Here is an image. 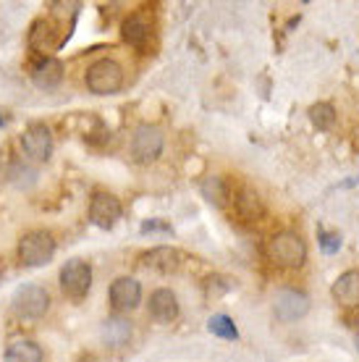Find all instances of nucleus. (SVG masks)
I'll list each match as a JSON object with an SVG mask.
<instances>
[{"label": "nucleus", "instance_id": "f257e3e1", "mask_svg": "<svg viewBox=\"0 0 359 362\" xmlns=\"http://www.w3.org/2000/svg\"><path fill=\"white\" fill-rule=\"evenodd\" d=\"M268 257L270 263H276L278 268L286 271H297L307 263V245L305 239L294 231H278L270 236L268 242Z\"/></svg>", "mask_w": 359, "mask_h": 362}, {"label": "nucleus", "instance_id": "f03ea898", "mask_svg": "<svg viewBox=\"0 0 359 362\" xmlns=\"http://www.w3.org/2000/svg\"><path fill=\"white\" fill-rule=\"evenodd\" d=\"M18 263L27 265V268H40V265H47L55 255V239L50 231H42V228H35V231H27V234L18 239L16 247Z\"/></svg>", "mask_w": 359, "mask_h": 362}, {"label": "nucleus", "instance_id": "7ed1b4c3", "mask_svg": "<svg viewBox=\"0 0 359 362\" xmlns=\"http://www.w3.org/2000/svg\"><path fill=\"white\" fill-rule=\"evenodd\" d=\"M84 82L92 95H116L124 87V69L113 58H100L87 69Z\"/></svg>", "mask_w": 359, "mask_h": 362}, {"label": "nucleus", "instance_id": "20e7f679", "mask_svg": "<svg viewBox=\"0 0 359 362\" xmlns=\"http://www.w3.org/2000/svg\"><path fill=\"white\" fill-rule=\"evenodd\" d=\"M13 313L24 320H40L45 317V313L50 310V294L45 286H37V284H24L13 291Z\"/></svg>", "mask_w": 359, "mask_h": 362}, {"label": "nucleus", "instance_id": "39448f33", "mask_svg": "<svg viewBox=\"0 0 359 362\" xmlns=\"http://www.w3.org/2000/svg\"><path fill=\"white\" fill-rule=\"evenodd\" d=\"M163 145H165V136H163L160 127L139 124L134 129V134H131V158H134L136 163L150 165L160 158Z\"/></svg>", "mask_w": 359, "mask_h": 362}, {"label": "nucleus", "instance_id": "423d86ee", "mask_svg": "<svg viewBox=\"0 0 359 362\" xmlns=\"http://www.w3.org/2000/svg\"><path fill=\"white\" fill-rule=\"evenodd\" d=\"M61 291L69 299H84L92 289V265L81 257H71L69 263L61 268Z\"/></svg>", "mask_w": 359, "mask_h": 362}, {"label": "nucleus", "instance_id": "0eeeda50", "mask_svg": "<svg viewBox=\"0 0 359 362\" xmlns=\"http://www.w3.org/2000/svg\"><path fill=\"white\" fill-rule=\"evenodd\" d=\"M273 313L281 323H294L310 313V297L297 289H281L273 299Z\"/></svg>", "mask_w": 359, "mask_h": 362}, {"label": "nucleus", "instance_id": "6e6552de", "mask_svg": "<svg viewBox=\"0 0 359 362\" xmlns=\"http://www.w3.org/2000/svg\"><path fill=\"white\" fill-rule=\"evenodd\" d=\"M110 308L116 313H131V310L139 308L142 302V284L131 276H118L108 289Z\"/></svg>", "mask_w": 359, "mask_h": 362}, {"label": "nucleus", "instance_id": "1a4fd4ad", "mask_svg": "<svg viewBox=\"0 0 359 362\" xmlns=\"http://www.w3.org/2000/svg\"><path fill=\"white\" fill-rule=\"evenodd\" d=\"M124 208H121V199L110 192H95L90 199V221L98 228H113L118 223Z\"/></svg>", "mask_w": 359, "mask_h": 362}, {"label": "nucleus", "instance_id": "9d476101", "mask_svg": "<svg viewBox=\"0 0 359 362\" xmlns=\"http://www.w3.org/2000/svg\"><path fill=\"white\" fill-rule=\"evenodd\" d=\"M21 147L32 160H47L53 155V134L45 124H29L21 134Z\"/></svg>", "mask_w": 359, "mask_h": 362}, {"label": "nucleus", "instance_id": "9b49d317", "mask_svg": "<svg viewBox=\"0 0 359 362\" xmlns=\"http://www.w3.org/2000/svg\"><path fill=\"white\" fill-rule=\"evenodd\" d=\"M147 310H150L153 320H158V323H173V320L179 317V313H181L179 297H176L171 289L160 286V289H155L153 294H150Z\"/></svg>", "mask_w": 359, "mask_h": 362}, {"label": "nucleus", "instance_id": "f8f14e48", "mask_svg": "<svg viewBox=\"0 0 359 362\" xmlns=\"http://www.w3.org/2000/svg\"><path fill=\"white\" fill-rule=\"evenodd\" d=\"M331 294L333 299L346 310H354L359 308V271H343L339 279L333 281L331 286Z\"/></svg>", "mask_w": 359, "mask_h": 362}, {"label": "nucleus", "instance_id": "ddd939ff", "mask_svg": "<svg viewBox=\"0 0 359 362\" xmlns=\"http://www.w3.org/2000/svg\"><path fill=\"white\" fill-rule=\"evenodd\" d=\"M142 263L147 265V268H153V271L176 273L181 268V263H184V255H181L176 247L160 245V247H153L150 252H144Z\"/></svg>", "mask_w": 359, "mask_h": 362}, {"label": "nucleus", "instance_id": "4468645a", "mask_svg": "<svg viewBox=\"0 0 359 362\" xmlns=\"http://www.w3.org/2000/svg\"><path fill=\"white\" fill-rule=\"evenodd\" d=\"M32 82L40 90H55L63 82V64L58 58H40L37 64H32Z\"/></svg>", "mask_w": 359, "mask_h": 362}, {"label": "nucleus", "instance_id": "2eb2a0df", "mask_svg": "<svg viewBox=\"0 0 359 362\" xmlns=\"http://www.w3.org/2000/svg\"><path fill=\"white\" fill-rule=\"evenodd\" d=\"M100 336H102L105 346L118 349V346H124V344L131 341V323L121 315H113V317H108V320H102Z\"/></svg>", "mask_w": 359, "mask_h": 362}, {"label": "nucleus", "instance_id": "dca6fc26", "mask_svg": "<svg viewBox=\"0 0 359 362\" xmlns=\"http://www.w3.org/2000/svg\"><path fill=\"white\" fill-rule=\"evenodd\" d=\"M150 18L144 16V13H131V16L126 18L124 24H121V37H124V42L134 47H142L147 40H150Z\"/></svg>", "mask_w": 359, "mask_h": 362}, {"label": "nucleus", "instance_id": "f3484780", "mask_svg": "<svg viewBox=\"0 0 359 362\" xmlns=\"http://www.w3.org/2000/svg\"><path fill=\"white\" fill-rule=\"evenodd\" d=\"M6 362H42V346L32 339H13L6 349Z\"/></svg>", "mask_w": 359, "mask_h": 362}, {"label": "nucleus", "instance_id": "a211bd4d", "mask_svg": "<svg viewBox=\"0 0 359 362\" xmlns=\"http://www.w3.org/2000/svg\"><path fill=\"white\" fill-rule=\"evenodd\" d=\"M207 331L218 339H225V341H236L239 339V328L228 315H213L207 320Z\"/></svg>", "mask_w": 359, "mask_h": 362}, {"label": "nucleus", "instance_id": "6ab92c4d", "mask_svg": "<svg viewBox=\"0 0 359 362\" xmlns=\"http://www.w3.org/2000/svg\"><path fill=\"white\" fill-rule=\"evenodd\" d=\"M310 121H312L317 129H323V132H328V129L336 127V108H333L331 103H314V105H310Z\"/></svg>", "mask_w": 359, "mask_h": 362}, {"label": "nucleus", "instance_id": "aec40b11", "mask_svg": "<svg viewBox=\"0 0 359 362\" xmlns=\"http://www.w3.org/2000/svg\"><path fill=\"white\" fill-rule=\"evenodd\" d=\"M202 194H205L210 202H216V205H225L228 187H225V181L220 179V176H210V179H205V184H202Z\"/></svg>", "mask_w": 359, "mask_h": 362}, {"label": "nucleus", "instance_id": "412c9836", "mask_svg": "<svg viewBox=\"0 0 359 362\" xmlns=\"http://www.w3.org/2000/svg\"><path fill=\"white\" fill-rule=\"evenodd\" d=\"M317 242H320V250L325 255H336L341 250V234L339 231H320L317 234Z\"/></svg>", "mask_w": 359, "mask_h": 362}, {"label": "nucleus", "instance_id": "4be33fe9", "mask_svg": "<svg viewBox=\"0 0 359 362\" xmlns=\"http://www.w3.org/2000/svg\"><path fill=\"white\" fill-rule=\"evenodd\" d=\"M76 362H98V360H95L92 354H81V357H79V360H76Z\"/></svg>", "mask_w": 359, "mask_h": 362}, {"label": "nucleus", "instance_id": "5701e85b", "mask_svg": "<svg viewBox=\"0 0 359 362\" xmlns=\"http://www.w3.org/2000/svg\"><path fill=\"white\" fill-rule=\"evenodd\" d=\"M0 127H3V118H0Z\"/></svg>", "mask_w": 359, "mask_h": 362}]
</instances>
